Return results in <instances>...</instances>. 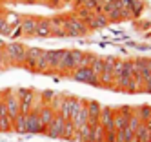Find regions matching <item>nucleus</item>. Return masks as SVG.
<instances>
[{
  "mask_svg": "<svg viewBox=\"0 0 151 142\" xmlns=\"http://www.w3.org/2000/svg\"><path fill=\"white\" fill-rule=\"evenodd\" d=\"M71 75H73V79L78 80V82L91 84V86H99V76L91 71V68H78V69H75Z\"/></svg>",
  "mask_w": 151,
  "mask_h": 142,
  "instance_id": "3",
  "label": "nucleus"
},
{
  "mask_svg": "<svg viewBox=\"0 0 151 142\" xmlns=\"http://www.w3.org/2000/svg\"><path fill=\"white\" fill-rule=\"evenodd\" d=\"M53 2H55V4H58V2H62V0H53Z\"/></svg>",
  "mask_w": 151,
  "mask_h": 142,
  "instance_id": "11",
  "label": "nucleus"
},
{
  "mask_svg": "<svg viewBox=\"0 0 151 142\" xmlns=\"http://www.w3.org/2000/svg\"><path fill=\"white\" fill-rule=\"evenodd\" d=\"M91 71L96 75V76H100V73H102V69H104V57H95V60L91 62Z\"/></svg>",
  "mask_w": 151,
  "mask_h": 142,
  "instance_id": "7",
  "label": "nucleus"
},
{
  "mask_svg": "<svg viewBox=\"0 0 151 142\" xmlns=\"http://www.w3.org/2000/svg\"><path fill=\"white\" fill-rule=\"evenodd\" d=\"M137 113H138L140 120L146 122V120L151 118V106H140V107H137Z\"/></svg>",
  "mask_w": 151,
  "mask_h": 142,
  "instance_id": "8",
  "label": "nucleus"
},
{
  "mask_svg": "<svg viewBox=\"0 0 151 142\" xmlns=\"http://www.w3.org/2000/svg\"><path fill=\"white\" fill-rule=\"evenodd\" d=\"M35 35H38V37H49V35H53V31H51V22H49V20H38V22H37V31H35Z\"/></svg>",
  "mask_w": 151,
  "mask_h": 142,
  "instance_id": "5",
  "label": "nucleus"
},
{
  "mask_svg": "<svg viewBox=\"0 0 151 142\" xmlns=\"http://www.w3.org/2000/svg\"><path fill=\"white\" fill-rule=\"evenodd\" d=\"M64 29H66V35H73V37L86 35V33H88V26H86V22H82L78 17L64 18Z\"/></svg>",
  "mask_w": 151,
  "mask_h": 142,
  "instance_id": "1",
  "label": "nucleus"
},
{
  "mask_svg": "<svg viewBox=\"0 0 151 142\" xmlns=\"http://www.w3.org/2000/svg\"><path fill=\"white\" fill-rule=\"evenodd\" d=\"M147 66H149V71H151V60H147Z\"/></svg>",
  "mask_w": 151,
  "mask_h": 142,
  "instance_id": "10",
  "label": "nucleus"
},
{
  "mask_svg": "<svg viewBox=\"0 0 151 142\" xmlns=\"http://www.w3.org/2000/svg\"><path fill=\"white\" fill-rule=\"evenodd\" d=\"M6 51V57L7 60L11 62H18V64H24V58H26V51L27 48L24 46V44H9V46L4 48Z\"/></svg>",
  "mask_w": 151,
  "mask_h": 142,
  "instance_id": "2",
  "label": "nucleus"
},
{
  "mask_svg": "<svg viewBox=\"0 0 151 142\" xmlns=\"http://www.w3.org/2000/svg\"><path fill=\"white\" fill-rule=\"evenodd\" d=\"M0 33H4V35H9L11 33V26L6 22V18L0 17Z\"/></svg>",
  "mask_w": 151,
  "mask_h": 142,
  "instance_id": "9",
  "label": "nucleus"
},
{
  "mask_svg": "<svg viewBox=\"0 0 151 142\" xmlns=\"http://www.w3.org/2000/svg\"><path fill=\"white\" fill-rule=\"evenodd\" d=\"M37 18H24L20 20V35H35L37 31Z\"/></svg>",
  "mask_w": 151,
  "mask_h": 142,
  "instance_id": "4",
  "label": "nucleus"
},
{
  "mask_svg": "<svg viewBox=\"0 0 151 142\" xmlns=\"http://www.w3.org/2000/svg\"><path fill=\"white\" fill-rule=\"evenodd\" d=\"M137 140H138V142H151V131L146 128L144 122L140 124V128H138V131H137Z\"/></svg>",
  "mask_w": 151,
  "mask_h": 142,
  "instance_id": "6",
  "label": "nucleus"
}]
</instances>
